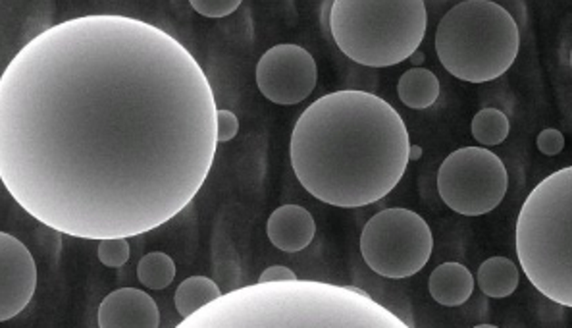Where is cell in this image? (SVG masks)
Here are the masks:
<instances>
[{
  "mask_svg": "<svg viewBox=\"0 0 572 328\" xmlns=\"http://www.w3.org/2000/svg\"><path fill=\"white\" fill-rule=\"evenodd\" d=\"M216 113L202 66L164 29L118 14L64 20L0 75V182L64 236L135 238L201 192Z\"/></svg>",
  "mask_w": 572,
  "mask_h": 328,
  "instance_id": "6da1fadb",
  "label": "cell"
},
{
  "mask_svg": "<svg viewBox=\"0 0 572 328\" xmlns=\"http://www.w3.org/2000/svg\"><path fill=\"white\" fill-rule=\"evenodd\" d=\"M405 120L369 91L321 97L295 122L290 159L299 184L331 207L357 209L384 199L409 166Z\"/></svg>",
  "mask_w": 572,
  "mask_h": 328,
  "instance_id": "7a4b0ae2",
  "label": "cell"
},
{
  "mask_svg": "<svg viewBox=\"0 0 572 328\" xmlns=\"http://www.w3.org/2000/svg\"><path fill=\"white\" fill-rule=\"evenodd\" d=\"M173 328H410L359 288L316 280L251 284L222 293Z\"/></svg>",
  "mask_w": 572,
  "mask_h": 328,
  "instance_id": "3957f363",
  "label": "cell"
},
{
  "mask_svg": "<svg viewBox=\"0 0 572 328\" xmlns=\"http://www.w3.org/2000/svg\"><path fill=\"white\" fill-rule=\"evenodd\" d=\"M517 255L536 290L572 307V168L539 182L517 218Z\"/></svg>",
  "mask_w": 572,
  "mask_h": 328,
  "instance_id": "277c9868",
  "label": "cell"
},
{
  "mask_svg": "<svg viewBox=\"0 0 572 328\" xmlns=\"http://www.w3.org/2000/svg\"><path fill=\"white\" fill-rule=\"evenodd\" d=\"M428 14L422 0H336L330 34L338 49L360 66L390 68L419 51Z\"/></svg>",
  "mask_w": 572,
  "mask_h": 328,
  "instance_id": "5b68a950",
  "label": "cell"
},
{
  "mask_svg": "<svg viewBox=\"0 0 572 328\" xmlns=\"http://www.w3.org/2000/svg\"><path fill=\"white\" fill-rule=\"evenodd\" d=\"M520 31L515 18L491 0H465L443 15L436 29L441 66L457 80L488 84L515 65Z\"/></svg>",
  "mask_w": 572,
  "mask_h": 328,
  "instance_id": "8992f818",
  "label": "cell"
},
{
  "mask_svg": "<svg viewBox=\"0 0 572 328\" xmlns=\"http://www.w3.org/2000/svg\"><path fill=\"white\" fill-rule=\"evenodd\" d=\"M434 252V236L424 218L393 207L376 213L360 234V253L370 271L391 280L420 273Z\"/></svg>",
  "mask_w": 572,
  "mask_h": 328,
  "instance_id": "52a82bcc",
  "label": "cell"
},
{
  "mask_svg": "<svg viewBox=\"0 0 572 328\" xmlns=\"http://www.w3.org/2000/svg\"><path fill=\"white\" fill-rule=\"evenodd\" d=\"M508 174L496 153L484 147H463L448 154L438 170V192L451 211L482 216L501 205Z\"/></svg>",
  "mask_w": 572,
  "mask_h": 328,
  "instance_id": "ba28073f",
  "label": "cell"
},
{
  "mask_svg": "<svg viewBox=\"0 0 572 328\" xmlns=\"http://www.w3.org/2000/svg\"><path fill=\"white\" fill-rule=\"evenodd\" d=\"M254 77L264 99L291 106L311 97L318 82V66L314 56L303 46L281 43L261 56Z\"/></svg>",
  "mask_w": 572,
  "mask_h": 328,
  "instance_id": "9c48e42d",
  "label": "cell"
},
{
  "mask_svg": "<svg viewBox=\"0 0 572 328\" xmlns=\"http://www.w3.org/2000/svg\"><path fill=\"white\" fill-rule=\"evenodd\" d=\"M37 290V264L27 245L0 232V323L18 317Z\"/></svg>",
  "mask_w": 572,
  "mask_h": 328,
  "instance_id": "30bf717a",
  "label": "cell"
},
{
  "mask_svg": "<svg viewBox=\"0 0 572 328\" xmlns=\"http://www.w3.org/2000/svg\"><path fill=\"white\" fill-rule=\"evenodd\" d=\"M97 321L99 328H158L161 311L147 292L120 288L101 302Z\"/></svg>",
  "mask_w": 572,
  "mask_h": 328,
  "instance_id": "8fae6325",
  "label": "cell"
},
{
  "mask_svg": "<svg viewBox=\"0 0 572 328\" xmlns=\"http://www.w3.org/2000/svg\"><path fill=\"white\" fill-rule=\"evenodd\" d=\"M268 240L283 253L303 252L314 240L316 223L301 205H281L268 218Z\"/></svg>",
  "mask_w": 572,
  "mask_h": 328,
  "instance_id": "7c38bea8",
  "label": "cell"
},
{
  "mask_svg": "<svg viewBox=\"0 0 572 328\" xmlns=\"http://www.w3.org/2000/svg\"><path fill=\"white\" fill-rule=\"evenodd\" d=\"M474 276L460 263H443L436 267L428 280L432 300L445 307H459L468 302L474 292Z\"/></svg>",
  "mask_w": 572,
  "mask_h": 328,
  "instance_id": "4fadbf2b",
  "label": "cell"
},
{
  "mask_svg": "<svg viewBox=\"0 0 572 328\" xmlns=\"http://www.w3.org/2000/svg\"><path fill=\"white\" fill-rule=\"evenodd\" d=\"M518 267L511 259L489 257L478 267V274H476L474 283H478L480 292L488 295V298L505 300L515 293V290L518 288Z\"/></svg>",
  "mask_w": 572,
  "mask_h": 328,
  "instance_id": "5bb4252c",
  "label": "cell"
},
{
  "mask_svg": "<svg viewBox=\"0 0 572 328\" xmlns=\"http://www.w3.org/2000/svg\"><path fill=\"white\" fill-rule=\"evenodd\" d=\"M397 95L412 111L430 108L439 97L438 75L428 68H410L397 82Z\"/></svg>",
  "mask_w": 572,
  "mask_h": 328,
  "instance_id": "9a60e30c",
  "label": "cell"
},
{
  "mask_svg": "<svg viewBox=\"0 0 572 328\" xmlns=\"http://www.w3.org/2000/svg\"><path fill=\"white\" fill-rule=\"evenodd\" d=\"M222 295L218 284L209 276H189L178 286L176 295H173V303H176V311L182 319H187L204 305L212 303Z\"/></svg>",
  "mask_w": 572,
  "mask_h": 328,
  "instance_id": "2e32d148",
  "label": "cell"
},
{
  "mask_svg": "<svg viewBox=\"0 0 572 328\" xmlns=\"http://www.w3.org/2000/svg\"><path fill=\"white\" fill-rule=\"evenodd\" d=\"M472 137L480 145L496 147L501 145L511 132V122H508L507 114L498 111V108H482L480 113H476L470 124Z\"/></svg>",
  "mask_w": 572,
  "mask_h": 328,
  "instance_id": "e0dca14e",
  "label": "cell"
},
{
  "mask_svg": "<svg viewBox=\"0 0 572 328\" xmlns=\"http://www.w3.org/2000/svg\"><path fill=\"white\" fill-rule=\"evenodd\" d=\"M139 283L149 290H166L176 278V263L163 252H151L137 264Z\"/></svg>",
  "mask_w": 572,
  "mask_h": 328,
  "instance_id": "ac0fdd59",
  "label": "cell"
},
{
  "mask_svg": "<svg viewBox=\"0 0 572 328\" xmlns=\"http://www.w3.org/2000/svg\"><path fill=\"white\" fill-rule=\"evenodd\" d=\"M99 261L108 269H120L130 261L132 249L130 242L123 238H110V240H101L97 247Z\"/></svg>",
  "mask_w": 572,
  "mask_h": 328,
  "instance_id": "d6986e66",
  "label": "cell"
},
{
  "mask_svg": "<svg viewBox=\"0 0 572 328\" xmlns=\"http://www.w3.org/2000/svg\"><path fill=\"white\" fill-rule=\"evenodd\" d=\"M195 12L204 18H226L242 6V0H191L189 3Z\"/></svg>",
  "mask_w": 572,
  "mask_h": 328,
  "instance_id": "ffe728a7",
  "label": "cell"
},
{
  "mask_svg": "<svg viewBox=\"0 0 572 328\" xmlns=\"http://www.w3.org/2000/svg\"><path fill=\"white\" fill-rule=\"evenodd\" d=\"M240 132V118L235 113L226 111V108H218L216 113V139L218 144H228Z\"/></svg>",
  "mask_w": 572,
  "mask_h": 328,
  "instance_id": "44dd1931",
  "label": "cell"
},
{
  "mask_svg": "<svg viewBox=\"0 0 572 328\" xmlns=\"http://www.w3.org/2000/svg\"><path fill=\"white\" fill-rule=\"evenodd\" d=\"M536 145L546 157H555V154H559L565 149V135L555 128H546L544 132H539Z\"/></svg>",
  "mask_w": 572,
  "mask_h": 328,
  "instance_id": "7402d4cb",
  "label": "cell"
},
{
  "mask_svg": "<svg viewBox=\"0 0 572 328\" xmlns=\"http://www.w3.org/2000/svg\"><path fill=\"white\" fill-rule=\"evenodd\" d=\"M285 280H297V274L288 269L281 267V264H276V267H268L261 276H259V284H268V283H285Z\"/></svg>",
  "mask_w": 572,
  "mask_h": 328,
  "instance_id": "603a6c76",
  "label": "cell"
},
{
  "mask_svg": "<svg viewBox=\"0 0 572 328\" xmlns=\"http://www.w3.org/2000/svg\"><path fill=\"white\" fill-rule=\"evenodd\" d=\"M420 159H422V147L410 144V147H409V163L410 161H420Z\"/></svg>",
  "mask_w": 572,
  "mask_h": 328,
  "instance_id": "cb8c5ba5",
  "label": "cell"
},
{
  "mask_svg": "<svg viewBox=\"0 0 572 328\" xmlns=\"http://www.w3.org/2000/svg\"><path fill=\"white\" fill-rule=\"evenodd\" d=\"M410 60H412V62H415V65H417V68H419V65H420V62H422V60H424V55H422V53H419V51H417V53H415V55H412V56H410Z\"/></svg>",
  "mask_w": 572,
  "mask_h": 328,
  "instance_id": "d4e9b609",
  "label": "cell"
},
{
  "mask_svg": "<svg viewBox=\"0 0 572 328\" xmlns=\"http://www.w3.org/2000/svg\"><path fill=\"white\" fill-rule=\"evenodd\" d=\"M474 328H499V326H496V324H478V326H474Z\"/></svg>",
  "mask_w": 572,
  "mask_h": 328,
  "instance_id": "484cf974",
  "label": "cell"
}]
</instances>
